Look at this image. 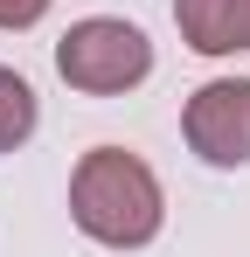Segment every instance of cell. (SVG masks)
Here are the masks:
<instances>
[{"label":"cell","mask_w":250,"mask_h":257,"mask_svg":"<svg viewBox=\"0 0 250 257\" xmlns=\"http://www.w3.org/2000/svg\"><path fill=\"white\" fill-rule=\"evenodd\" d=\"M70 215H77L83 236H97V243H111V250H139V243H153L160 236V181L153 167L139 160V153H125V146H90L70 174Z\"/></svg>","instance_id":"cell-1"},{"label":"cell","mask_w":250,"mask_h":257,"mask_svg":"<svg viewBox=\"0 0 250 257\" xmlns=\"http://www.w3.org/2000/svg\"><path fill=\"white\" fill-rule=\"evenodd\" d=\"M56 70L70 90H90V97H111V90L146 84L153 70V42L132 28V21H77L63 42H56Z\"/></svg>","instance_id":"cell-2"},{"label":"cell","mask_w":250,"mask_h":257,"mask_svg":"<svg viewBox=\"0 0 250 257\" xmlns=\"http://www.w3.org/2000/svg\"><path fill=\"white\" fill-rule=\"evenodd\" d=\"M181 132L208 167H243L250 160V77L202 84L188 97V111H181Z\"/></svg>","instance_id":"cell-3"},{"label":"cell","mask_w":250,"mask_h":257,"mask_svg":"<svg viewBox=\"0 0 250 257\" xmlns=\"http://www.w3.org/2000/svg\"><path fill=\"white\" fill-rule=\"evenodd\" d=\"M174 21L188 49H202V56L250 49V0H174Z\"/></svg>","instance_id":"cell-4"},{"label":"cell","mask_w":250,"mask_h":257,"mask_svg":"<svg viewBox=\"0 0 250 257\" xmlns=\"http://www.w3.org/2000/svg\"><path fill=\"white\" fill-rule=\"evenodd\" d=\"M28 132H35V90H28V77L0 70V153H14Z\"/></svg>","instance_id":"cell-5"},{"label":"cell","mask_w":250,"mask_h":257,"mask_svg":"<svg viewBox=\"0 0 250 257\" xmlns=\"http://www.w3.org/2000/svg\"><path fill=\"white\" fill-rule=\"evenodd\" d=\"M49 14V0H0V28H35Z\"/></svg>","instance_id":"cell-6"}]
</instances>
